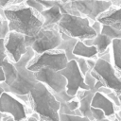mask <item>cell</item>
<instances>
[{
    "label": "cell",
    "instance_id": "41",
    "mask_svg": "<svg viewBox=\"0 0 121 121\" xmlns=\"http://www.w3.org/2000/svg\"><path fill=\"white\" fill-rule=\"evenodd\" d=\"M5 92V87H4V82H0V95Z\"/></svg>",
    "mask_w": 121,
    "mask_h": 121
},
{
    "label": "cell",
    "instance_id": "2",
    "mask_svg": "<svg viewBox=\"0 0 121 121\" xmlns=\"http://www.w3.org/2000/svg\"><path fill=\"white\" fill-rule=\"evenodd\" d=\"M30 109L40 115L41 120H60V102L54 93L43 82L37 81L28 94Z\"/></svg>",
    "mask_w": 121,
    "mask_h": 121
},
{
    "label": "cell",
    "instance_id": "29",
    "mask_svg": "<svg viewBox=\"0 0 121 121\" xmlns=\"http://www.w3.org/2000/svg\"><path fill=\"white\" fill-rule=\"evenodd\" d=\"M25 3H26L27 6L33 8L34 9H36V10H37L38 12H40V13L45 9V7H44L41 2H39V1H37V0H26Z\"/></svg>",
    "mask_w": 121,
    "mask_h": 121
},
{
    "label": "cell",
    "instance_id": "23",
    "mask_svg": "<svg viewBox=\"0 0 121 121\" xmlns=\"http://www.w3.org/2000/svg\"><path fill=\"white\" fill-rule=\"evenodd\" d=\"M9 23L4 15L3 12V8L0 7V39L5 38L7 34L9 33Z\"/></svg>",
    "mask_w": 121,
    "mask_h": 121
},
{
    "label": "cell",
    "instance_id": "10",
    "mask_svg": "<svg viewBox=\"0 0 121 121\" xmlns=\"http://www.w3.org/2000/svg\"><path fill=\"white\" fill-rule=\"evenodd\" d=\"M70 3L75 9L89 18L91 22L96 20L101 13L112 6L110 0H77Z\"/></svg>",
    "mask_w": 121,
    "mask_h": 121
},
{
    "label": "cell",
    "instance_id": "16",
    "mask_svg": "<svg viewBox=\"0 0 121 121\" xmlns=\"http://www.w3.org/2000/svg\"><path fill=\"white\" fill-rule=\"evenodd\" d=\"M112 39L110 38L109 36L102 34V33H98V34H96L95 37H94L92 39L83 40V43L87 45H95V47L97 49V57H98L99 55L104 53L109 48V46L112 44Z\"/></svg>",
    "mask_w": 121,
    "mask_h": 121
},
{
    "label": "cell",
    "instance_id": "17",
    "mask_svg": "<svg viewBox=\"0 0 121 121\" xmlns=\"http://www.w3.org/2000/svg\"><path fill=\"white\" fill-rule=\"evenodd\" d=\"M73 53L78 57H82L85 59H95L96 60L97 57V49L95 45H87L81 40H78Z\"/></svg>",
    "mask_w": 121,
    "mask_h": 121
},
{
    "label": "cell",
    "instance_id": "11",
    "mask_svg": "<svg viewBox=\"0 0 121 121\" xmlns=\"http://www.w3.org/2000/svg\"><path fill=\"white\" fill-rule=\"evenodd\" d=\"M5 48L9 60L17 62L27 50L26 36L20 32L9 30L5 37Z\"/></svg>",
    "mask_w": 121,
    "mask_h": 121
},
{
    "label": "cell",
    "instance_id": "28",
    "mask_svg": "<svg viewBox=\"0 0 121 121\" xmlns=\"http://www.w3.org/2000/svg\"><path fill=\"white\" fill-rule=\"evenodd\" d=\"M96 78L91 74V71H88L85 75H84V81H85V83L88 85V87L90 88V89H92V90H95L94 88H95V82H96Z\"/></svg>",
    "mask_w": 121,
    "mask_h": 121
},
{
    "label": "cell",
    "instance_id": "8",
    "mask_svg": "<svg viewBox=\"0 0 121 121\" xmlns=\"http://www.w3.org/2000/svg\"><path fill=\"white\" fill-rule=\"evenodd\" d=\"M29 110L31 109L14 94L5 91L0 95V112L11 114L15 121L26 120L30 114Z\"/></svg>",
    "mask_w": 121,
    "mask_h": 121
},
{
    "label": "cell",
    "instance_id": "20",
    "mask_svg": "<svg viewBox=\"0 0 121 121\" xmlns=\"http://www.w3.org/2000/svg\"><path fill=\"white\" fill-rule=\"evenodd\" d=\"M111 45L113 66L116 71L121 73V39H112Z\"/></svg>",
    "mask_w": 121,
    "mask_h": 121
},
{
    "label": "cell",
    "instance_id": "27",
    "mask_svg": "<svg viewBox=\"0 0 121 121\" xmlns=\"http://www.w3.org/2000/svg\"><path fill=\"white\" fill-rule=\"evenodd\" d=\"M91 112H92L93 118L95 120H104L107 117L105 115L104 112L99 108H95V107H92L91 106Z\"/></svg>",
    "mask_w": 121,
    "mask_h": 121
},
{
    "label": "cell",
    "instance_id": "35",
    "mask_svg": "<svg viewBox=\"0 0 121 121\" xmlns=\"http://www.w3.org/2000/svg\"><path fill=\"white\" fill-rule=\"evenodd\" d=\"M86 61H87V64H88V67H89L90 71L93 70V68H94L95 65L96 60H95V59H86Z\"/></svg>",
    "mask_w": 121,
    "mask_h": 121
},
{
    "label": "cell",
    "instance_id": "33",
    "mask_svg": "<svg viewBox=\"0 0 121 121\" xmlns=\"http://www.w3.org/2000/svg\"><path fill=\"white\" fill-rule=\"evenodd\" d=\"M92 27L94 28V30L96 32V34L98 33H101V28H102V24L98 21V20H95L94 22H92L91 24Z\"/></svg>",
    "mask_w": 121,
    "mask_h": 121
},
{
    "label": "cell",
    "instance_id": "36",
    "mask_svg": "<svg viewBox=\"0 0 121 121\" xmlns=\"http://www.w3.org/2000/svg\"><path fill=\"white\" fill-rule=\"evenodd\" d=\"M112 91V90L110 89V88L107 87V86H102V87L98 88V90H97V92H100V93H102V94H104V95H108V94L111 93Z\"/></svg>",
    "mask_w": 121,
    "mask_h": 121
},
{
    "label": "cell",
    "instance_id": "7",
    "mask_svg": "<svg viewBox=\"0 0 121 121\" xmlns=\"http://www.w3.org/2000/svg\"><path fill=\"white\" fill-rule=\"evenodd\" d=\"M91 74L116 94H121V77L116 74V70L112 65V62L97 58L95 67L91 70Z\"/></svg>",
    "mask_w": 121,
    "mask_h": 121
},
{
    "label": "cell",
    "instance_id": "37",
    "mask_svg": "<svg viewBox=\"0 0 121 121\" xmlns=\"http://www.w3.org/2000/svg\"><path fill=\"white\" fill-rule=\"evenodd\" d=\"M9 120H14L13 116L11 114H9V113H5L3 112V117H2V121H9Z\"/></svg>",
    "mask_w": 121,
    "mask_h": 121
},
{
    "label": "cell",
    "instance_id": "9",
    "mask_svg": "<svg viewBox=\"0 0 121 121\" xmlns=\"http://www.w3.org/2000/svg\"><path fill=\"white\" fill-rule=\"evenodd\" d=\"M60 73L66 78V92L71 95H76L78 90L90 89L84 81V76L81 73L76 60H68L66 66L60 70Z\"/></svg>",
    "mask_w": 121,
    "mask_h": 121
},
{
    "label": "cell",
    "instance_id": "12",
    "mask_svg": "<svg viewBox=\"0 0 121 121\" xmlns=\"http://www.w3.org/2000/svg\"><path fill=\"white\" fill-rule=\"evenodd\" d=\"M35 77L38 81L44 83L53 93H60L66 89V78L60 71L53 70L50 68H43L35 71Z\"/></svg>",
    "mask_w": 121,
    "mask_h": 121
},
{
    "label": "cell",
    "instance_id": "38",
    "mask_svg": "<svg viewBox=\"0 0 121 121\" xmlns=\"http://www.w3.org/2000/svg\"><path fill=\"white\" fill-rule=\"evenodd\" d=\"M13 2V0H0V7L5 8L9 5H10Z\"/></svg>",
    "mask_w": 121,
    "mask_h": 121
},
{
    "label": "cell",
    "instance_id": "31",
    "mask_svg": "<svg viewBox=\"0 0 121 121\" xmlns=\"http://www.w3.org/2000/svg\"><path fill=\"white\" fill-rule=\"evenodd\" d=\"M66 104H67L69 110L72 111V112H74L76 109H78L79 107V99L76 95L74 98H72L71 100H69L68 102H66Z\"/></svg>",
    "mask_w": 121,
    "mask_h": 121
},
{
    "label": "cell",
    "instance_id": "42",
    "mask_svg": "<svg viewBox=\"0 0 121 121\" xmlns=\"http://www.w3.org/2000/svg\"><path fill=\"white\" fill-rule=\"evenodd\" d=\"M118 96H119V99H120V110H119V112L117 113H118V115L121 118V94H118Z\"/></svg>",
    "mask_w": 121,
    "mask_h": 121
},
{
    "label": "cell",
    "instance_id": "34",
    "mask_svg": "<svg viewBox=\"0 0 121 121\" xmlns=\"http://www.w3.org/2000/svg\"><path fill=\"white\" fill-rule=\"evenodd\" d=\"M98 58H101V59H103V60H107V61L111 62V61H112V60H111L112 55H111V52H110L109 48H108L104 53H102L101 55H99V56H98Z\"/></svg>",
    "mask_w": 121,
    "mask_h": 121
},
{
    "label": "cell",
    "instance_id": "40",
    "mask_svg": "<svg viewBox=\"0 0 121 121\" xmlns=\"http://www.w3.org/2000/svg\"><path fill=\"white\" fill-rule=\"evenodd\" d=\"M112 6H121V0H110Z\"/></svg>",
    "mask_w": 121,
    "mask_h": 121
},
{
    "label": "cell",
    "instance_id": "39",
    "mask_svg": "<svg viewBox=\"0 0 121 121\" xmlns=\"http://www.w3.org/2000/svg\"><path fill=\"white\" fill-rule=\"evenodd\" d=\"M5 79H6V78H5L4 70H3V68L0 66V82H4Z\"/></svg>",
    "mask_w": 121,
    "mask_h": 121
},
{
    "label": "cell",
    "instance_id": "25",
    "mask_svg": "<svg viewBox=\"0 0 121 121\" xmlns=\"http://www.w3.org/2000/svg\"><path fill=\"white\" fill-rule=\"evenodd\" d=\"M54 95H55V96H56V98H57V100L60 103V102H68L69 100H71L72 98H74L76 95H69L67 92H66V90H62L61 92H60V93H54Z\"/></svg>",
    "mask_w": 121,
    "mask_h": 121
},
{
    "label": "cell",
    "instance_id": "4",
    "mask_svg": "<svg viewBox=\"0 0 121 121\" xmlns=\"http://www.w3.org/2000/svg\"><path fill=\"white\" fill-rule=\"evenodd\" d=\"M57 26L60 32L81 41L92 39L96 36V32L91 26L90 19L83 15L62 13L61 19Z\"/></svg>",
    "mask_w": 121,
    "mask_h": 121
},
{
    "label": "cell",
    "instance_id": "13",
    "mask_svg": "<svg viewBox=\"0 0 121 121\" xmlns=\"http://www.w3.org/2000/svg\"><path fill=\"white\" fill-rule=\"evenodd\" d=\"M101 24L109 25L121 30V6H111L106 11L101 13L97 19Z\"/></svg>",
    "mask_w": 121,
    "mask_h": 121
},
{
    "label": "cell",
    "instance_id": "14",
    "mask_svg": "<svg viewBox=\"0 0 121 121\" xmlns=\"http://www.w3.org/2000/svg\"><path fill=\"white\" fill-rule=\"evenodd\" d=\"M91 106L101 109L107 117L114 115V113H115L114 103L106 95H104L100 92H95L94 94L92 102H91Z\"/></svg>",
    "mask_w": 121,
    "mask_h": 121
},
{
    "label": "cell",
    "instance_id": "21",
    "mask_svg": "<svg viewBox=\"0 0 121 121\" xmlns=\"http://www.w3.org/2000/svg\"><path fill=\"white\" fill-rule=\"evenodd\" d=\"M78 39L77 38H70L68 40H61L60 43L58 45V49H60V50H63L66 54V57L68 59V60H77L78 57L76 56L74 53H73V50H74V47H75V44L77 43Z\"/></svg>",
    "mask_w": 121,
    "mask_h": 121
},
{
    "label": "cell",
    "instance_id": "15",
    "mask_svg": "<svg viewBox=\"0 0 121 121\" xmlns=\"http://www.w3.org/2000/svg\"><path fill=\"white\" fill-rule=\"evenodd\" d=\"M57 3H58V0H57ZM57 3L50 8L44 9L41 12V15L43 18V27L57 26L58 23L60 22V20L61 19L62 12L60 11Z\"/></svg>",
    "mask_w": 121,
    "mask_h": 121
},
{
    "label": "cell",
    "instance_id": "1",
    "mask_svg": "<svg viewBox=\"0 0 121 121\" xmlns=\"http://www.w3.org/2000/svg\"><path fill=\"white\" fill-rule=\"evenodd\" d=\"M3 12L9 23V30L33 37L43 27V18L41 13L25 2L10 4L3 8Z\"/></svg>",
    "mask_w": 121,
    "mask_h": 121
},
{
    "label": "cell",
    "instance_id": "6",
    "mask_svg": "<svg viewBox=\"0 0 121 121\" xmlns=\"http://www.w3.org/2000/svg\"><path fill=\"white\" fill-rule=\"evenodd\" d=\"M68 62V59L63 50L55 48L52 50L44 51L40 54H35L29 60L27 68L33 72L43 68H50L53 70L60 71Z\"/></svg>",
    "mask_w": 121,
    "mask_h": 121
},
{
    "label": "cell",
    "instance_id": "18",
    "mask_svg": "<svg viewBox=\"0 0 121 121\" xmlns=\"http://www.w3.org/2000/svg\"><path fill=\"white\" fill-rule=\"evenodd\" d=\"M2 68L4 70V73H5V83L8 84V85H10L16 78V76H17V68L14 64L13 61H11L9 60V58H8L5 62L3 63L2 65Z\"/></svg>",
    "mask_w": 121,
    "mask_h": 121
},
{
    "label": "cell",
    "instance_id": "26",
    "mask_svg": "<svg viewBox=\"0 0 121 121\" xmlns=\"http://www.w3.org/2000/svg\"><path fill=\"white\" fill-rule=\"evenodd\" d=\"M8 58L9 56L5 48V38H1L0 39V66L1 67Z\"/></svg>",
    "mask_w": 121,
    "mask_h": 121
},
{
    "label": "cell",
    "instance_id": "24",
    "mask_svg": "<svg viewBox=\"0 0 121 121\" xmlns=\"http://www.w3.org/2000/svg\"><path fill=\"white\" fill-rule=\"evenodd\" d=\"M60 114V120L61 121H76V120H90L86 116H79L77 114H72V113H59Z\"/></svg>",
    "mask_w": 121,
    "mask_h": 121
},
{
    "label": "cell",
    "instance_id": "5",
    "mask_svg": "<svg viewBox=\"0 0 121 121\" xmlns=\"http://www.w3.org/2000/svg\"><path fill=\"white\" fill-rule=\"evenodd\" d=\"M61 40V33L57 26H43L35 36H26V46H30L36 54H40L57 48Z\"/></svg>",
    "mask_w": 121,
    "mask_h": 121
},
{
    "label": "cell",
    "instance_id": "30",
    "mask_svg": "<svg viewBox=\"0 0 121 121\" xmlns=\"http://www.w3.org/2000/svg\"><path fill=\"white\" fill-rule=\"evenodd\" d=\"M77 62H78V65L81 71V73L83 74V76L88 72L90 71L89 67H88V64H87V61H86V59L85 58H82V57H78L77 60Z\"/></svg>",
    "mask_w": 121,
    "mask_h": 121
},
{
    "label": "cell",
    "instance_id": "44",
    "mask_svg": "<svg viewBox=\"0 0 121 121\" xmlns=\"http://www.w3.org/2000/svg\"><path fill=\"white\" fill-rule=\"evenodd\" d=\"M2 117H3V112H0V121H2Z\"/></svg>",
    "mask_w": 121,
    "mask_h": 121
},
{
    "label": "cell",
    "instance_id": "19",
    "mask_svg": "<svg viewBox=\"0 0 121 121\" xmlns=\"http://www.w3.org/2000/svg\"><path fill=\"white\" fill-rule=\"evenodd\" d=\"M95 92L96 91L91 89V92L88 95H86L83 97L78 98L79 99V107L78 108H79L82 115L88 117L90 120L91 119H94L93 118V115H92V112H91V102H92L93 95H94V94Z\"/></svg>",
    "mask_w": 121,
    "mask_h": 121
},
{
    "label": "cell",
    "instance_id": "3",
    "mask_svg": "<svg viewBox=\"0 0 121 121\" xmlns=\"http://www.w3.org/2000/svg\"><path fill=\"white\" fill-rule=\"evenodd\" d=\"M36 53L34 50L27 46L26 52L21 57V59L14 62L17 68V76L15 80L8 85L4 82V87L6 92H10L14 95H28L34 85L37 83V79L35 77V73L27 68V64L29 60L34 57Z\"/></svg>",
    "mask_w": 121,
    "mask_h": 121
},
{
    "label": "cell",
    "instance_id": "32",
    "mask_svg": "<svg viewBox=\"0 0 121 121\" xmlns=\"http://www.w3.org/2000/svg\"><path fill=\"white\" fill-rule=\"evenodd\" d=\"M115 105V107H118L120 108V99H119V96H118V94H116L114 91H112L111 93H109L108 95H106Z\"/></svg>",
    "mask_w": 121,
    "mask_h": 121
},
{
    "label": "cell",
    "instance_id": "43",
    "mask_svg": "<svg viewBox=\"0 0 121 121\" xmlns=\"http://www.w3.org/2000/svg\"><path fill=\"white\" fill-rule=\"evenodd\" d=\"M60 1L65 3V2H72V1H77V0H60Z\"/></svg>",
    "mask_w": 121,
    "mask_h": 121
},
{
    "label": "cell",
    "instance_id": "22",
    "mask_svg": "<svg viewBox=\"0 0 121 121\" xmlns=\"http://www.w3.org/2000/svg\"><path fill=\"white\" fill-rule=\"evenodd\" d=\"M101 33L109 36L112 39H121V30L114 28L109 25H104L102 24V28H101Z\"/></svg>",
    "mask_w": 121,
    "mask_h": 121
}]
</instances>
